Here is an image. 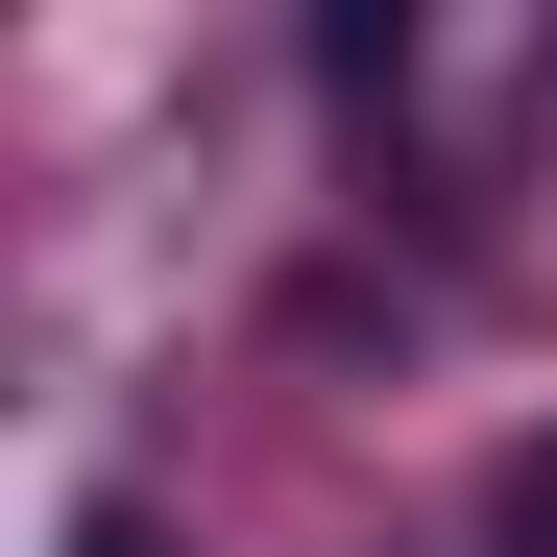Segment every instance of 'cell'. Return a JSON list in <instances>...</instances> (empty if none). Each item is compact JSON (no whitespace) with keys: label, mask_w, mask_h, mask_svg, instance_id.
Segmentation results:
<instances>
[{"label":"cell","mask_w":557,"mask_h":557,"mask_svg":"<svg viewBox=\"0 0 557 557\" xmlns=\"http://www.w3.org/2000/svg\"><path fill=\"white\" fill-rule=\"evenodd\" d=\"M509 557H557V436H533V460H509Z\"/></svg>","instance_id":"6da1fadb"},{"label":"cell","mask_w":557,"mask_h":557,"mask_svg":"<svg viewBox=\"0 0 557 557\" xmlns=\"http://www.w3.org/2000/svg\"><path fill=\"white\" fill-rule=\"evenodd\" d=\"M73 557H146V533H73Z\"/></svg>","instance_id":"7a4b0ae2"}]
</instances>
